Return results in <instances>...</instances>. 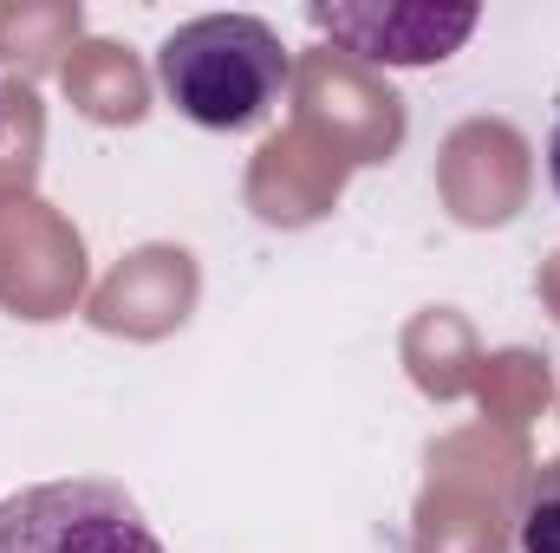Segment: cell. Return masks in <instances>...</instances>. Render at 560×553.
I'll return each instance as SVG.
<instances>
[{
  "instance_id": "1",
  "label": "cell",
  "mask_w": 560,
  "mask_h": 553,
  "mask_svg": "<svg viewBox=\"0 0 560 553\" xmlns=\"http://www.w3.org/2000/svg\"><path fill=\"white\" fill-rule=\"evenodd\" d=\"M156 85L196 131H255L293 85V52L261 13H202L156 46Z\"/></svg>"
},
{
  "instance_id": "2",
  "label": "cell",
  "mask_w": 560,
  "mask_h": 553,
  "mask_svg": "<svg viewBox=\"0 0 560 553\" xmlns=\"http://www.w3.org/2000/svg\"><path fill=\"white\" fill-rule=\"evenodd\" d=\"M0 553H163V541L125 482L66 475L0 502Z\"/></svg>"
},
{
  "instance_id": "3",
  "label": "cell",
  "mask_w": 560,
  "mask_h": 553,
  "mask_svg": "<svg viewBox=\"0 0 560 553\" xmlns=\"http://www.w3.org/2000/svg\"><path fill=\"white\" fill-rule=\"evenodd\" d=\"M306 26L365 66H443L482 26V7H423V0H313Z\"/></svg>"
},
{
  "instance_id": "4",
  "label": "cell",
  "mask_w": 560,
  "mask_h": 553,
  "mask_svg": "<svg viewBox=\"0 0 560 553\" xmlns=\"http://www.w3.org/2000/svg\"><path fill=\"white\" fill-rule=\"evenodd\" d=\"M515 541L522 553H560V456L541 462L515 502Z\"/></svg>"
},
{
  "instance_id": "5",
  "label": "cell",
  "mask_w": 560,
  "mask_h": 553,
  "mask_svg": "<svg viewBox=\"0 0 560 553\" xmlns=\"http://www.w3.org/2000/svg\"><path fill=\"white\" fill-rule=\"evenodd\" d=\"M548 189H555V202H560V118H555V131H548Z\"/></svg>"
}]
</instances>
